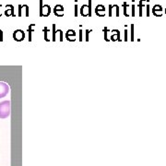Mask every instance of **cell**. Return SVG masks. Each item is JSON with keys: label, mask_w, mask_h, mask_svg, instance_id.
I'll use <instances>...</instances> for the list:
<instances>
[{"label": "cell", "mask_w": 166, "mask_h": 166, "mask_svg": "<svg viewBox=\"0 0 166 166\" xmlns=\"http://www.w3.org/2000/svg\"><path fill=\"white\" fill-rule=\"evenodd\" d=\"M11 102L10 101H3L0 102V118L5 119L10 115Z\"/></svg>", "instance_id": "cell-1"}, {"label": "cell", "mask_w": 166, "mask_h": 166, "mask_svg": "<svg viewBox=\"0 0 166 166\" xmlns=\"http://www.w3.org/2000/svg\"><path fill=\"white\" fill-rule=\"evenodd\" d=\"M13 39L16 42H22L25 39V33L22 30H16L13 33Z\"/></svg>", "instance_id": "cell-2"}, {"label": "cell", "mask_w": 166, "mask_h": 166, "mask_svg": "<svg viewBox=\"0 0 166 166\" xmlns=\"http://www.w3.org/2000/svg\"><path fill=\"white\" fill-rule=\"evenodd\" d=\"M9 92V87L5 82H0V98H4Z\"/></svg>", "instance_id": "cell-3"}, {"label": "cell", "mask_w": 166, "mask_h": 166, "mask_svg": "<svg viewBox=\"0 0 166 166\" xmlns=\"http://www.w3.org/2000/svg\"><path fill=\"white\" fill-rule=\"evenodd\" d=\"M53 12L56 17H63L64 14H65L64 7L62 5H56V6H55Z\"/></svg>", "instance_id": "cell-4"}, {"label": "cell", "mask_w": 166, "mask_h": 166, "mask_svg": "<svg viewBox=\"0 0 166 166\" xmlns=\"http://www.w3.org/2000/svg\"><path fill=\"white\" fill-rule=\"evenodd\" d=\"M23 9L25 10V17H29L30 16V8L28 5H19V17H22L23 16Z\"/></svg>", "instance_id": "cell-5"}, {"label": "cell", "mask_w": 166, "mask_h": 166, "mask_svg": "<svg viewBox=\"0 0 166 166\" xmlns=\"http://www.w3.org/2000/svg\"><path fill=\"white\" fill-rule=\"evenodd\" d=\"M4 14L6 17H16L15 15V10H14V6L13 5H7L6 9L4 11Z\"/></svg>", "instance_id": "cell-6"}, {"label": "cell", "mask_w": 166, "mask_h": 166, "mask_svg": "<svg viewBox=\"0 0 166 166\" xmlns=\"http://www.w3.org/2000/svg\"><path fill=\"white\" fill-rule=\"evenodd\" d=\"M105 10H106L105 9V7L102 4H100V5L96 6L94 12L98 17H104L105 16Z\"/></svg>", "instance_id": "cell-7"}, {"label": "cell", "mask_w": 166, "mask_h": 166, "mask_svg": "<svg viewBox=\"0 0 166 166\" xmlns=\"http://www.w3.org/2000/svg\"><path fill=\"white\" fill-rule=\"evenodd\" d=\"M110 41L112 42H121V38H120V32L118 30H113L111 31V36H110Z\"/></svg>", "instance_id": "cell-8"}, {"label": "cell", "mask_w": 166, "mask_h": 166, "mask_svg": "<svg viewBox=\"0 0 166 166\" xmlns=\"http://www.w3.org/2000/svg\"><path fill=\"white\" fill-rule=\"evenodd\" d=\"M115 11V17H119V6L114 4V5H109V9H108V16L112 17L113 16V11Z\"/></svg>", "instance_id": "cell-9"}, {"label": "cell", "mask_w": 166, "mask_h": 166, "mask_svg": "<svg viewBox=\"0 0 166 166\" xmlns=\"http://www.w3.org/2000/svg\"><path fill=\"white\" fill-rule=\"evenodd\" d=\"M152 14L154 15L155 17H161L162 16V7L161 5H155L152 9Z\"/></svg>", "instance_id": "cell-10"}, {"label": "cell", "mask_w": 166, "mask_h": 166, "mask_svg": "<svg viewBox=\"0 0 166 166\" xmlns=\"http://www.w3.org/2000/svg\"><path fill=\"white\" fill-rule=\"evenodd\" d=\"M66 38L69 42H75L76 41V32L74 30H68L66 33Z\"/></svg>", "instance_id": "cell-11"}, {"label": "cell", "mask_w": 166, "mask_h": 166, "mask_svg": "<svg viewBox=\"0 0 166 166\" xmlns=\"http://www.w3.org/2000/svg\"><path fill=\"white\" fill-rule=\"evenodd\" d=\"M80 13L82 17H92V15L89 14V7L88 5H83L81 6L80 9Z\"/></svg>", "instance_id": "cell-12"}, {"label": "cell", "mask_w": 166, "mask_h": 166, "mask_svg": "<svg viewBox=\"0 0 166 166\" xmlns=\"http://www.w3.org/2000/svg\"><path fill=\"white\" fill-rule=\"evenodd\" d=\"M52 12V8L49 5L42 6V17H48Z\"/></svg>", "instance_id": "cell-13"}, {"label": "cell", "mask_w": 166, "mask_h": 166, "mask_svg": "<svg viewBox=\"0 0 166 166\" xmlns=\"http://www.w3.org/2000/svg\"><path fill=\"white\" fill-rule=\"evenodd\" d=\"M35 29V24H30L28 27V33H29V42L33 41V33L34 32Z\"/></svg>", "instance_id": "cell-14"}, {"label": "cell", "mask_w": 166, "mask_h": 166, "mask_svg": "<svg viewBox=\"0 0 166 166\" xmlns=\"http://www.w3.org/2000/svg\"><path fill=\"white\" fill-rule=\"evenodd\" d=\"M43 33H44V41L50 42L51 39L49 38V35L51 34V36H52V31H50V30L48 29V27H44V29H43Z\"/></svg>", "instance_id": "cell-15"}, {"label": "cell", "mask_w": 166, "mask_h": 166, "mask_svg": "<svg viewBox=\"0 0 166 166\" xmlns=\"http://www.w3.org/2000/svg\"><path fill=\"white\" fill-rule=\"evenodd\" d=\"M102 32H103V38H104V40L106 41V42H109L110 39H109V37H108V34H109V33L111 34V31H110V30H109L107 27H104L103 30H102Z\"/></svg>", "instance_id": "cell-16"}, {"label": "cell", "mask_w": 166, "mask_h": 166, "mask_svg": "<svg viewBox=\"0 0 166 166\" xmlns=\"http://www.w3.org/2000/svg\"><path fill=\"white\" fill-rule=\"evenodd\" d=\"M145 2H149V0H139V17L143 16V6Z\"/></svg>", "instance_id": "cell-17"}, {"label": "cell", "mask_w": 166, "mask_h": 166, "mask_svg": "<svg viewBox=\"0 0 166 166\" xmlns=\"http://www.w3.org/2000/svg\"><path fill=\"white\" fill-rule=\"evenodd\" d=\"M56 33H57L56 25L55 24H53L52 25V41L53 42H55L56 41V36H55Z\"/></svg>", "instance_id": "cell-18"}, {"label": "cell", "mask_w": 166, "mask_h": 166, "mask_svg": "<svg viewBox=\"0 0 166 166\" xmlns=\"http://www.w3.org/2000/svg\"><path fill=\"white\" fill-rule=\"evenodd\" d=\"M123 8H124V15H125L126 17H129V15H128V13H127V8H128L127 3L124 2V3H123Z\"/></svg>", "instance_id": "cell-19"}, {"label": "cell", "mask_w": 166, "mask_h": 166, "mask_svg": "<svg viewBox=\"0 0 166 166\" xmlns=\"http://www.w3.org/2000/svg\"><path fill=\"white\" fill-rule=\"evenodd\" d=\"M130 33H131L130 40L133 42L134 41V24H130Z\"/></svg>", "instance_id": "cell-20"}, {"label": "cell", "mask_w": 166, "mask_h": 166, "mask_svg": "<svg viewBox=\"0 0 166 166\" xmlns=\"http://www.w3.org/2000/svg\"><path fill=\"white\" fill-rule=\"evenodd\" d=\"M43 0H40V12H39V16L42 17V6H43Z\"/></svg>", "instance_id": "cell-21"}, {"label": "cell", "mask_w": 166, "mask_h": 166, "mask_svg": "<svg viewBox=\"0 0 166 166\" xmlns=\"http://www.w3.org/2000/svg\"><path fill=\"white\" fill-rule=\"evenodd\" d=\"M79 6H78V4L76 3L75 4V6H74V16L75 17H78V12H79Z\"/></svg>", "instance_id": "cell-22"}, {"label": "cell", "mask_w": 166, "mask_h": 166, "mask_svg": "<svg viewBox=\"0 0 166 166\" xmlns=\"http://www.w3.org/2000/svg\"><path fill=\"white\" fill-rule=\"evenodd\" d=\"M57 32H58V34H59V40H60V42H63L64 39H63V32H62V30L58 29Z\"/></svg>", "instance_id": "cell-23"}, {"label": "cell", "mask_w": 166, "mask_h": 166, "mask_svg": "<svg viewBox=\"0 0 166 166\" xmlns=\"http://www.w3.org/2000/svg\"><path fill=\"white\" fill-rule=\"evenodd\" d=\"M90 32H92V30H86V38H85V40L87 42H89V35Z\"/></svg>", "instance_id": "cell-24"}, {"label": "cell", "mask_w": 166, "mask_h": 166, "mask_svg": "<svg viewBox=\"0 0 166 166\" xmlns=\"http://www.w3.org/2000/svg\"><path fill=\"white\" fill-rule=\"evenodd\" d=\"M135 8H136V6L133 4L132 6H131V10H132V17H135V15H136V13H135Z\"/></svg>", "instance_id": "cell-25"}, {"label": "cell", "mask_w": 166, "mask_h": 166, "mask_svg": "<svg viewBox=\"0 0 166 166\" xmlns=\"http://www.w3.org/2000/svg\"><path fill=\"white\" fill-rule=\"evenodd\" d=\"M146 11H147V17H149V5H146Z\"/></svg>", "instance_id": "cell-26"}, {"label": "cell", "mask_w": 166, "mask_h": 166, "mask_svg": "<svg viewBox=\"0 0 166 166\" xmlns=\"http://www.w3.org/2000/svg\"><path fill=\"white\" fill-rule=\"evenodd\" d=\"M80 39L79 40H80V42H82V40H83L82 39V30H81V27H80Z\"/></svg>", "instance_id": "cell-27"}, {"label": "cell", "mask_w": 166, "mask_h": 166, "mask_svg": "<svg viewBox=\"0 0 166 166\" xmlns=\"http://www.w3.org/2000/svg\"><path fill=\"white\" fill-rule=\"evenodd\" d=\"M127 38H128V37H127V30L126 29V30H125V39H124L125 42H127V41L128 40Z\"/></svg>", "instance_id": "cell-28"}, {"label": "cell", "mask_w": 166, "mask_h": 166, "mask_svg": "<svg viewBox=\"0 0 166 166\" xmlns=\"http://www.w3.org/2000/svg\"><path fill=\"white\" fill-rule=\"evenodd\" d=\"M0 42H3V32L0 30Z\"/></svg>", "instance_id": "cell-29"}, {"label": "cell", "mask_w": 166, "mask_h": 166, "mask_svg": "<svg viewBox=\"0 0 166 166\" xmlns=\"http://www.w3.org/2000/svg\"><path fill=\"white\" fill-rule=\"evenodd\" d=\"M2 7H3V6H2L1 4H0V17L2 16V12H1V8H2Z\"/></svg>", "instance_id": "cell-30"}, {"label": "cell", "mask_w": 166, "mask_h": 166, "mask_svg": "<svg viewBox=\"0 0 166 166\" xmlns=\"http://www.w3.org/2000/svg\"><path fill=\"white\" fill-rule=\"evenodd\" d=\"M164 12H165V15H166V8H165V9H164Z\"/></svg>", "instance_id": "cell-31"}]
</instances>
